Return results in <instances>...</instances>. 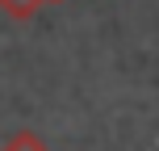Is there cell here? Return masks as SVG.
Returning a JSON list of instances; mask_svg holds the SVG:
<instances>
[{"instance_id":"cell-2","label":"cell","mask_w":159,"mask_h":151,"mask_svg":"<svg viewBox=\"0 0 159 151\" xmlns=\"http://www.w3.org/2000/svg\"><path fill=\"white\" fill-rule=\"evenodd\" d=\"M46 4L50 0H0V13L13 17V21H30V17H38Z\"/></svg>"},{"instance_id":"cell-1","label":"cell","mask_w":159,"mask_h":151,"mask_svg":"<svg viewBox=\"0 0 159 151\" xmlns=\"http://www.w3.org/2000/svg\"><path fill=\"white\" fill-rule=\"evenodd\" d=\"M0 151H50V143L38 130H13V134H4Z\"/></svg>"}]
</instances>
